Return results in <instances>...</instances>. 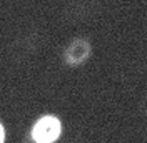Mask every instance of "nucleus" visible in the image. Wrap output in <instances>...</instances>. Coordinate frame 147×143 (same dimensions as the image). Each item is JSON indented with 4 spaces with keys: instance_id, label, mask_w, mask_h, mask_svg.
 Instances as JSON below:
<instances>
[{
    "instance_id": "1",
    "label": "nucleus",
    "mask_w": 147,
    "mask_h": 143,
    "mask_svg": "<svg viewBox=\"0 0 147 143\" xmlns=\"http://www.w3.org/2000/svg\"><path fill=\"white\" fill-rule=\"evenodd\" d=\"M94 47L92 42L85 37H74L70 38L67 45L62 50V62L64 65L70 67V68H77L82 67L84 63H87L90 60Z\"/></svg>"
},
{
    "instance_id": "2",
    "label": "nucleus",
    "mask_w": 147,
    "mask_h": 143,
    "mask_svg": "<svg viewBox=\"0 0 147 143\" xmlns=\"http://www.w3.org/2000/svg\"><path fill=\"white\" fill-rule=\"evenodd\" d=\"M28 135L37 143H55L62 135V122L55 115H44L34 123Z\"/></svg>"
},
{
    "instance_id": "3",
    "label": "nucleus",
    "mask_w": 147,
    "mask_h": 143,
    "mask_svg": "<svg viewBox=\"0 0 147 143\" xmlns=\"http://www.w3.org/2000/svg\"><path fill=\"white\" fill-rule=\"evenodd\" d=\"M139 112H140L142 115L147 116V93L140 100H139Z\"/></svg>"
},
{
    "instance_id": "4",
    "label": "nucleus",
    "mask_w": 147,
    "mask_h": 143,
    "mask_svg": "<svg viewBox=\"0 0 147 143\" xmlns=\"http://www.w3.org/2000/svg\"><path fill=\"white\" fill-rule=\"evenodd\" d=\"M3 142H5V128L0 123V143H3Z\"/></svg>"
},
{
    "instance_id": "5",
    "label": "nucleus",
    "mask_w": 147,
    "mask_h": 143,
    "mask_svg": "<svg viewBox=\"0 0 147 143\" xmlns=\"http://www.w3.org/2000/svg\"><path fill=\"white\" fill-rule=\"evenodd\" d=\"M20 143H37V142L34 140V138H32V136H30V135H27V136H25V138H24V140H22Z\"/></svg>"
}]
</instances>
